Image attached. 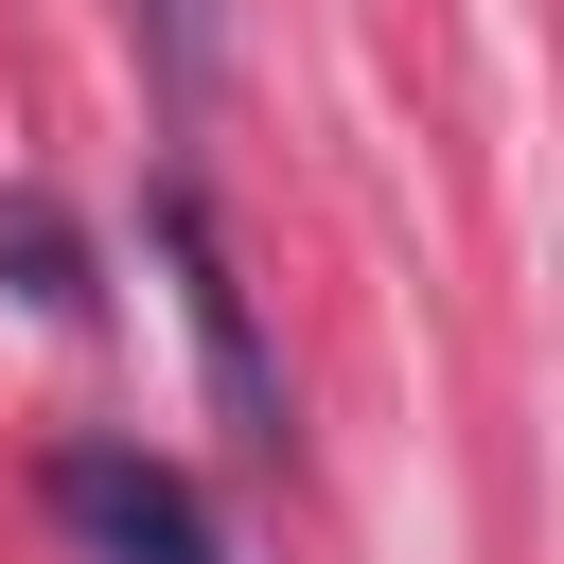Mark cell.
Returning a JSON list of instances; mask_svg holds the SVG:
<instances>
[{
	"label": "cell",
	"mask_w": 564,
	"mask_h": 564,
	"mask_svg": "<svg viewBox=\"0 0 564 564\" xmlns=\"http://www.w3.org/2000/svg\"><path fill=\"white\" fill-rule=\"evenodd\" d=\"M53 529H70L88 564H229L212 494H194L176 458H141V441H70V458H53Z\"/></svg>",
	"instance_id": "1"
},
{
	"label": "cell",
	"mask_w": 564,
	"mask_h": 564,
	"mask_svg": "<svg viewBox=\"0 0 564 564\" xmlns=\"http://www.w3.org/2000/svg\"><path fill=\"white\" fill-rule=\"evenodd\" d=\"M159 264H176V317H194V352H212L229 441H282V370H264V317H247V282H229V229H212L194 176H159Z\"/></svg>",
	"instance_id": "2"
},
{
	"label": "cell",
	"mask_w": 564,
	"mask_h": 564,
	"mask_svg": "<svg viewBox=\"0 0 564 564\" xmlns=\"http://www.w3.org/2000/svg\"><path fill=\"white\" fill-rule=\"evenodd\" d=\"M141 35H159V88H176V106H212V53H229V0H141Z\"/></svg>",
	"instance_id": "3"
}]
</instances>
